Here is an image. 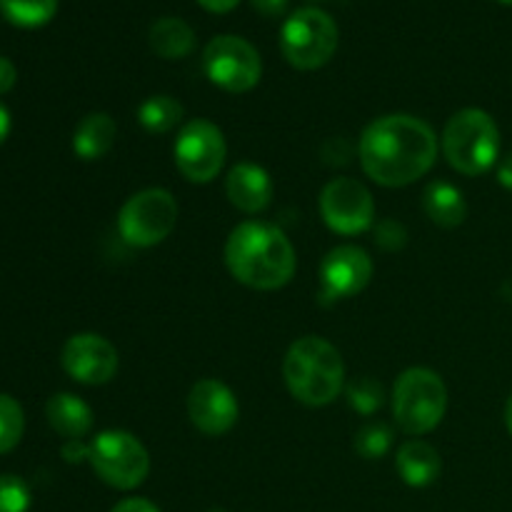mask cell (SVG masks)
<instances>
[{"label":"cell","instance_id":"cell-36","mask_svg":"<svg viewBox=\"0 0 512 512\" xmlns=\"http://www.w3.org/2000/svg\"><path fill=\"white\" fill-rule=\"evenodd\" d=\"M500 3H505V5H512V0H500Z\"/></svg>","mask_w":512,"mask_h":512},{"label":"cell","instance_id":"cell-21","mask_svg":"<svg viewBox=\"0 0 512 512\" xmlns=\"http://www.w3.org/2000/svg\"><path fill=\"white\" fill-rule=\"evenodd\" d=\"M183 105L173 95H150L138 108V120L148 133H170L183 120Z\"/></svg>","mask_w":512,"mask_h":512},{"label":"cell","instance_id":"cell-7","mask_svg":"<svg viewBox=\"0 0 512 512\" xmlns=\"http://www.w3.org/2000/svg\"><path fill=\"white\" fill-rule=\"evenodd\" d=\"M178 200L165 188H148L130 195L118 213L120 238L133 248L163 243L178 225Z\"/></svg>","mask_w":512,"mask_h":512},{"label":"cell","instance_id":"cell-6","mask_svg":"<svg viewBox=\"0 0 512 512\" xmlns=\"http://www.w3.org/2000/svg\"><path fill=\"white\" fill-rule=\"evenodd\" d=\"M338 48V25L325 10L300 8L280 30V50L298 70H318Z\"/></svg>","mask_w":512,"mask_h":512},{"label":"cell","instance_id":"cell-17","mask_svg":"<svg viewBox=\"0 0 512 512\" xmlns=\"http://www.w3.org/2000/svg\"><path fill=\"white\" fill-rule=\"evenodd\" d=\"M395 468H398L405 485H410V488H428V485L438 480L443 463H440V455L433 445L423 443V440H408L405 445H400Z\"/></svg>","mask_w":512,"mask_h":512},{"label":"cell","instance_id":"cell-3","mask_svg":"<svg viewBox=\"0 0 512 512\" xmlns=\"http://www.w3.org/2000/svg\"><path fill=\"white\" fill-rule=\"evenodd\" d=\"M283 375L290 395L308 408L330 405L345 385V365L338 348L318 335H305L290 345Z\"/></svg>","mask_w":512,"mask_h":512},{"label":"cell","instance_id":"cell-13","mask_svg":"<svg viewBox=\"0 0 512 512\" xmlns=\"http://www.w3.org/2000/svg\"><path fill=\"white\" fill-rule=\"evenodd\" d=\"M373 278V260L358 245H338L320 263V293L330 300H345L363 293Z\"/></svg>","mask_w":512,"mask_h":512},{"label":"cell","instance_id":"cell-22","mask_svg":"<svg viewBox=\"0 0 512 512\" xmlns=\"http://www.w3.org/2000/svg\"><path fill=\"white\" fill-rule=\"evenodd\" d=\"M58 10V0H0V13L18 28H40L50 23Z\"/></svg>","mask_w":512,"mask_h":512},{"label":"cell","instance_id":"cell-30","mask_svg":"<svg viewBox=\"0 0 512 512\" xmlns=\"http://www.w3.org/2000/svg\"><path fill=\"white\" fill-rule=\"evenodd\" d=\"M250 3H253V8L258 10V13L268 15V18H275V15L285 13L290 0H250Z\"/></svg>","mask_w":512,"mask_h":512},{"label":"cell","instance_id":"cell-14","mask_svg":"<svg viewBox=\"0 0 512 512\" xmlns=\"http://www.w3.org/2000/svg\"><path fill=\"white\" fill-rule=\"evenodd\" d=\"M188 415L190 423L205 435H225L228 430H233V425L238 423V400H235L233 390L225 383L215 378L198 380L193 385L188 395Z\"/></svg>","mask_w":512,"mask_h":512},{"label":"cell","instance_id":"cell-27","mask_svg":"<svg viewBox=\"0 0 512 512\" xmlns=\"http://www.w3.org/2000/svg\"><path fill=\"white\" fill-rule=\"evenodd\" d=\"M375 243L393 253V250H400L408 243V230L398 220H383V223H378V230H375Z\"/></svg>","mask_w":512,"mask_h":512},{"label":"cell","instance_id":"cell-2","mask_svg":"<svg viewBox=\"0 0 512 512\" xmlns=\"http://www.w3.org/2000/svg\"><path fill=\"white\" fill-rule=\"evenodd\" d=\"M225 263L238 283L253 290H278L293 280L298 258L283 230L260 220H248L230 233L225 243Z\"/></svg>","mask_w":512,"mask_h":512},{"label":"cell","instance_id":"cell-4","mask_svg":"<svg viewBox=\"0 0 512 512\" xmlns=\"http://www.w3.org/2000/svg\"><path fill=\"white\" fill-rule=\"evenodd\" d=\"M443 153L450 168L463 175H483L498 163L500 130L480 108H465L443 130Z\"/></svg>","mask_w":512,"mask_h":512},{"label":"cell","instance_id":"cell-34","mask_svg":"<svg viewBox=\"0 0 512 512\" xmlns=\"http://www.w3.org/2000/svg\"><path fill=\"white\" fill-rule=\"evenodd\" d=\"M10 110L5 108L3 103H0V145L5 143V140H8V135H10Z\"/></svg>","mask_w":512,"mask_h":512},{"label":"cell","instance_id":"cell-25","mask_svg":"<svg viewBox=\"0 0 512 512\" xmlns=\"http://www.w3.org/2000/svg\"><path fill=\"white\" fill-rule=\"evenodd\" d=\"M383 385L370 378H360L348 385V400L358 413L373 415L383 405Z\"/></svg>","mask_w":512,"mask_h":512},{"label":"cell","instance_id":"cell-18","mask_svg":"<svg viewBox=\"0 0 512 512\" xmlns=\"http://www.w3.org/2000/svg\"><path fill=\"white\" fill-rule=\"evenodd\" d=\"M115 135H118V125L113 115L88 113L73 133V153L80 160H100L110 153Z\"/></svg>","mask_w":512,"mask_h":512},{"label":"cell","instance_id":"cell-33","mask_svg":"<svg viewBox=\"0 0 512 512\" xmlns=\"http://www.w3.org/2000/svg\"><path fill=\"white\" fill-rule=\"evenodd\" d=\"M198 3L210 13H230L240 0H198Z\"/></svg>","mask_w":512,"mask_h":512},{"label":"cell","instance_id":"cell-26","mask_svg":"<svg viewBox=\"0 0 512 512\" xmlns=\"http://www.w3.org/2000/svg\"><path fill=\"white\" fill-rule=\"evenodd\" d=\"M30 490L18 475H0V512H28Z\"/></svg>","mask_w":512,"mask_h":512},{"label":"cell","instance_id":"cell-15","mask_svg":"<svg viewBox=\"0 0 512 512\" xmlns=\"http://www.w3.org/2000/svg\"><path fill=\"white\" fill-rule=\"evenodd\" d=\"M225 193L228 200L240 213H263L273 200V180L268 170L255 163H238L230 168L225 180Z\"/></svg>","mask_w":512,"mask_h":512},{"label":"cell","instance_id":"cell-8","mask_svg":"<svg viewBox=\"0 0 512 512\" xmlns=\"http://www.w3.org/2000/svg\"><path fill=\"white\" fill-rule=\"evenodd\" d=\"M95 475L115 490H133L145 483L150 473V455L135 435L125 430H105L90 443Z\"/></svg>","mask_w":512,"mask_h":512},{"label":"cell","instance_id":"cell-12","mask_svg":"<svg viewBox=\"0 0 512 512\" xmlns=\"http://www.w3.org/2000/svg\"><path fill=\"white\" fill-rule=\"evenodd\" d=\"M60 363L75 383L105 385L118 373V350L103 335L78 333L63 345Z\"/></svg>","mask_w":512,"mask_h":512},{"label":"cell","instance_id":"cell-35","mask_svg":"<svg viewBox=\"0 0 512 512\" xmlns=\"http://www.w3.org/2000/svg\"><path fill=\"white\" fill-rule=\"evenodd\" d=\"M505 423H508V430L512 433V393L508 398V405H505Z\"/></svg>","mask_w":512,"mask_h":512},{"label":"cell","instance_id":"cell-28","mask_svg":"<svg viewBox=\"0 0 512 512\" xmlns=\"http://www.w3.org/2000/svg\"><path fill=\"white\" fill-rule=\"evenodd\" d=\"M63 458L65 463H83L90 458V445H85L83 440H68L63 445Z\"/></svg>","mask_w":512,"mask_h":512},{"label":"cell","instance_id":"cell-29","mask_svg":"<svg viewBox=\"0 0 512 512\" xmlns=\"http://www.w3.org/2000/svg\"><path fill=\"white\" fill-rule=\"evenodd\" d=\"M15 80H18V70H15V65L5 55H0V95L8 93L15 85Z\"/></svg>","mask_w":512,"mask_h":512},{"label":"cell","instance_id":"cell-5","mask_svg":"<svg viewBox=\"0 0 512 512\" xmlns=\"http://www.w3.org/2000/svg\"><path fill=\"white\" fill-rule=\"evenodd\" d=\"M448 410V388L430 368H410L393 390L395 423L408 435H428L438 428Z\"/></svg>","mask_w":512,"mask_h":512},{"label":"cell","instance_id":"cell-1","mask_svg":"<svg viewBox=\"0 0 512 512\" xmlns=\"http://www.w3.org/2000/svg\"><path fill=\"white\" fill-rule=\"evenodd\" d=\"M358 155L368 178L385 188H403L433 168L438 138L433 128L415 115H383L363 130Z\"/></svg>","mask_w":512,"mask_h":512},{"label":"cell","instance_id":"cell-19","mask_svg":"<svg viewBox=\"0 0 512 512\" xmlns=\"http://www.w3.org/2000/svg\"><path fill=\"white\" fill-rule=\"evenodd\" d=\"M423 205L428 218L440 228H458L468 218V203L463 193L448 180H433L423 193Z\"/></svg>","mask_w":512,"mask_h":512},{"label":"cell","instance_id":"cell-32","mask_svg":"<svg viewBox=\"0 0 512 512\" xmlns=\"http://www.w3.org/2000/svg\"><path fill=\"white\" fill-rule=\"evenodd\" d=\"M498 183L503 185V188L512 190V153L505 155V158L500 160V165H498Z\"/></svg>","mask_w":512,"mask_h":512},{"label":"cell","instance_id":"cell-31","mask_svg":"<svg viewBox=\"0 0 512 512\" xmlns=\"http://www.w3.org/2000/svg\"><path fill=\"white\" fill-rule=\"evenodd\" d=\"M110 512H160V510L145 498H128V500H123V503L115 505Z\"/></svg>","mask_w":512,"mask_h":512},{"label":"cell","instance_id":"cell-24","mask_svg":"<svg viewBox=\"0 0 512 512\" xmlns=\"http://www.w3.org/2000/svg\"><path fill=\"white\" fill-rule=\"evenodd\" d=\"M393 443V433L385 428L383 423H370L355 435V450L363 455L365 460H378L383 458Z\"/></svg>","mask_w":512,"mask_h":512},{"label":"cell","instance_id":"cell-16","mask_svg":"<svg viewBox=\"0 0 512 512\" xmlns=\"http://www.w3.org/2000/svg\"><path fill=\"white\" fill-rule=\"evenodd\" d=\"M50 428L65 440H83L93 430V410L73 393H55L45 405Z\"/></svg>","mask_w":512,"mask_h":512},{"label":"cell","instance_id":"cell-11","mask_svg":"<svg viewBox=\"0 0 512 512\" xmlns=\"http://www.w3.org/2000/svg\"><path fill=\"white\" fill-rule=\"evenodd\" d=\"M320 215L333 233H365L375 220L373 195L360 180L335 178L320 193Z\"/></svg>","mask_w":512,"mask_h":512},{"label":"cell","instance_id":"cell-20","mask_svg":"<svg viewBox=\"0 0 512 512\" xmlns=\"http://www.w3.org/2000/svg\"><path fill=\"white\" fill-rule=\"evenodd\" d=\"M150 48L165 60H180L193 53L195 33L185 20L160 18L150 28Z\"/></svg>","mask_w":512,"mask_h":512},{"label":"cell","instance_id":"cell-10","mask_svg":"<svg viewBox=\"0 0 512 512\" xmlns=\"http://www.w3.org/2000/svg\"><path fill=\"white\" fill-rule=\"evenodd\" d=\"M175 165L190 183H210L218 178L228 155L223 130L210 120H190L180 128L175 140Z\"/></svg>","mask_w":512,"mask_h":512},{"label":"cell","instance_id":"cell-23","mask_svg":"<svg viewBox=\"0 0 512 512\" xmlns=\"http://www.w3.org/2000/svg\"><path fill=\"white\" fill-rule=\"evenodd\" d=\"M25 430L23 408L15 398L0 393V455L10 453L20 443Z\"/></svg>","mask_w":512,"mask_h":512},{"label":"cell","instance_id":"cell-9","mask_svg":"<svg viewBox=\"0 0 512 512\" xmlns=\"http://www.w3.org/2000/svg\"><path fill=\"white\" fill-rule=\"evenodd\" d=\"M205 75L228 93H248L260 83L263 60L260 53L238 35H218L203 50Z\"/></svg>","mask_w":512,"mask_h":512}]
</instances>
